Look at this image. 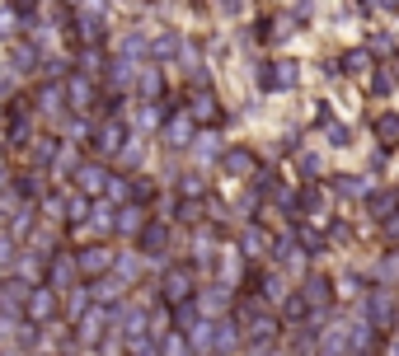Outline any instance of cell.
<instances>
[{
    "instance_id": "8",
    "label": "cell",
    "mask_w": 399,
    "mask_h": 356,
    "mask_svg": "<svg viewBox=\"0 0 399 356\" xmlns=\"http://www.w3.org/2000/svg\"><path fill=\"white\" fill-rule=\"evenodd\" d=\"M376 5H380L385 14H399V0H376Z\"/></svg>"
},
{
    "instance_id": "7",
    "label": "cell",
    "mask_w": 399,
    "mask_h": 356,
    "mask_svg": "<svg viewBox=\"0 0 399 356\" xmlns=\"http://www.w3.org/2000/svg\"><path fill=\"white\" fill-rule=\"evenodd\" d=\"M367 71V52H347L343 56V76H362Z\"/></svg>"
},
{
    "instance_id": "1",
    "label": "cell",
    "mask_w": 399,
    "mask_h": 356,
    "mask_svg": "<svg viewBox=\"0 0 399 356\" xmlns=\"http://www.w3.org/2000/svg\"><path fill=\"white\" fill-rule=\"evenodd\" d=\"M362 319L371 324V329H395V319H399V309H395V296L390 291H380V286H371L367 291V300H362Z\"/></svg>"
},
{
    "instance_id": "4",
    "label": "cell",
    "mask_w": 399,
    "mask_h": 356,
    "mask_svg": "<svg viewBox=\"0 0 399 356\" xmlns=\"http://www.w3.org/2000/svg\"><path fill=\"white\" fill-rule=\"evenodd\" d=\"M329 291H334V281H329V277H310V281H305V300L319 305V309L329 305Z\"/></svg>"
},
{
    "instance_id": "5",
    "label": "cell",
    "mask_w": 399,
    "mask_h": 356,
    "mask_svg": "<svg viewBox=\"0 0 399 356\" xmlns=\"http://www.w3.org/2000/svg\"><path fill=\"white\" fill-rule=\"evenodd\" d=\"M334 192H338V197H352V202H357V197H367V183H362L357 174H343V178H334Z\"/></svg>"
},
{
    "instance_id": "6",
    "label": "cell",
    "mask_w": 399,
    "mask_h": 356,
    "mask_svg": "<svg viewBox=\"0 0 399 356\" xmlns=\"http://www.w3.org/2000/svg\"><path fill=\"white\" fill-rule=\"evenodd\" d=\"M376 131H380V136H390L385 146H395V141H399V118H395V113H385V118L376 122Z\"/></svg>"
},
{
    "instance_id": "3",
    "label": "cell",
    "mask_w": 399,
    "mask_h": 356,
    "mask_svg": "<svg viewBox=\"0 0 399 356\" xmlns=\"http://www.w3.org/2000/svg\"><path fill=\"white\" fill-rule=\"evenodd\" d=\"M367 206L380 211V221H390V216L399 211V192H367Z\"/></svg>"
},
{
    "instance_id": "2",
    "label": "cell",
    "mask_w": 399,
    "mask_h": 356,
    "mask_svg": "<svg viewBox=\"0 0 399 356\" xmlns=\"http://www.w3.org/2000/svg\"><path fill=\"white\" fill-rule=\"evenodd\" d=\"M319 356H347V329L343 324L319 329Z\"/></svg>"
}]
</instances>
